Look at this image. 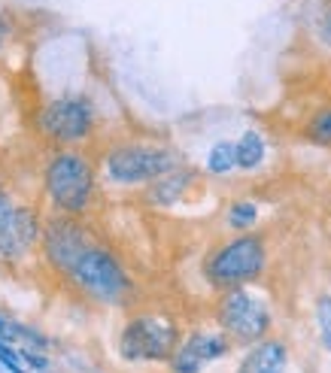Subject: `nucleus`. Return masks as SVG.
<instances>
[{"label": "nucleus", "mask_w": 331, "mask_h": 373, "mask_svg": "<svg viewBox=\"0 0 331 373\" xmlns=\"http://www.w3.org/2000/svg\"><path fill=\"white\" fill-rule=\"evenodd\" d=\"M95 173L79 152H61L46 164V195L64 213H83L92 200Z\"/></svg>", "instance_id": "nucleus-1"}, {"label": "nucleus", "mask_w": 331, "mask_h": 373, "mask_svg": "<svg viewBox=\"0 0 331 373\" xmlns=\"http://www.w3.org/2000/svg\"><path fill=\"white\" fill-rule=\"evenodd\" d=\"M70 276L76 279V286L83 288L85 295H92L100 304H119V300H125V295L131 291V282H128L125 270L119 267V261L95 243L76 261Z\"/></svg>", "instance_id": "nucleus-2"}, {"label": "nucleus", "mask_w": 331, "mask_h": 373, "mask_svg": "<svg viewBox=\"0 0 331 373\" xmlns=\"http://www.w3.org/2000/svg\"><path fill=\"white\" fill-rule=\"evenodd\" d=\"M265 270V246L258 237H237L207 261V276L219 288H237Z\"/></svg>", "instance_id": "nucleus-3"}, {"label": "nucleus", "mask_w": 331, "mask_h": 373, "mask_svg": "<svg viewBox=\"0 0 331 373\" xmlns=\"http://www.w3.org/2000/svg\"><path fill=\"white\" fill-rule=\"evenodd\" d=\"M176 158L158 146H119L107 155V173L122 185L155 183L158 176L170 173Z\"/></svg>", "instance_id": "nucleus-4"}, {"label": "nucleus", "mask_w": 331, "mask_h": 373, "mask_svg": "<svg viewBox=\"0 0 331 373\" xmlns=\"http://www.w3.org/2000/svg\"><path fill=\"white\" fill-rule=\"evenodd\" d=\"M37 125L55 143H79V140L88 137V130L95 125V109L88 104V97L67 94L46 104Z\"/></svg>", "instance_id": "nucleus-5"}, {"label": "nucleus", "mask_w": 331, "mask_h": 373, "mask_svg": "<svg viewBox=\"0 0 331 373\" xmlns=\"http://www.w3.org/2000/svg\"><path fill=\"white\" fill-rule=\"evenodd\" d=\"M219 322L234 340H262L265 331L270 328V312L265 300L249 295L243 288H228L219 300Z\"/></svg>", "instance_id": "nucleus-6"}, {"label": "nucleus", "mask_w": 331, "mask_h": 373, "mask_svg": "<svg viewBox=\"0 0 331 373\" xmlns=\"http://www.w3.org/2000/svg\"><path fill=\"white\" fill-rule=\"evenodd\" d=\"M174 343H176L174 322H167L164 316H137L122 331V355L131 361L167 358Z\"/></svg>", "instance_id": "nucleus-7"}, {"label": "nucleus", "mask_w": 331, "mask_h": 373, "mask_svg": "<svg viewBox=\"0 0 331 373\" xmlns=\"http://www.w3.org/2000/svg\"><path fill=\"white\" fill-rule=\"evenodd\" d=\"M88 246H92V240L73 221H52L46 231V255L64 274H70L76 267V261L85 255Z\"/></svg>", "instance_id": "nucleus-8"}, {"label": "nucleus", "mask_w": 331, "mask_h": 373, "mask_svg": "<svg viewBox=\"0 0 331 373\" xmlns=\"http://www.w3.org/2000/svg\"><path fill=\"white\" fill-rule=\"evenodd\" d=\"M40 221L31 209L18 207L9 213V219L0 228V258H22L28 249L37 243Z\"/></svg>", "instance_id": "nucleus-9"}, {"label": "nucleus", "mask_w": 331, "mask_h": 373, "mask_svg": "<svg viewBox=\"0 0 331 373\" xmlns=\"http://www.w3.org/2000/svg\"><path fill=\"white\" fill-rule=\"evenodd\" d=\"M225 352H228V340L222 334H192L183 343V349L176 352L174 370L176 373H198L207 361L225 355Z\"/></svg>", "instance_id": "nucleus-10"}, {"label": "nucleus", "mask_w": 331, "mask_h": 373, "mask_svg": "<svg viewBox=\"0 0 331 373\" xmlns=\"http://www.w3.org/2000/svg\"><path fill=\"white\" fill-rule=\"evenodd\" d=\"M283 367H286L283 343L267 340V343H258V346L249 352L237 373H283Z\"/></svg>", "instance_id": "nucleus-11"}, {"label": "nucleus", "mask_w": 331, "mask_h": 373, "mask_svg": "<svg viewBox=\"0 0 331 373\" xmlns=\"http://www.w3.org/2000/svg\"><path fill=\"white\" fill-rule=\"evenodd\" d=\"M188 183H192V173H188V170H170V173L155 179V185L149 188V200H152V204H174V200L186 191Z\"/></svg>", "instance_id": "nucleus-12"}, {"label": "nucleus", "mask_w": 331, "mask_h": 373, "mask_svg": "<svg viewBox=\"0 0 331 373\" xmlns=\"http://www.w3.org/2000/svg\"><path fill=\"white\" fill-rule=\"evenodd\" d=\"M262 158H265V140L258 137L255 130H246L237 143V164L243 170H253L262 164Z\"/></svg>", "instance_id": "nucleus-13"}, {"label": "nucleus", "mask_w": 331, "mask_h": 373, "mask_svg": "<svg viewBox=\"0 0 331 373\" xmlns=\"http://www.w3.org/2000/svg\"><path fill=\"white\" fill-rule=\"evenodd\" d=\"M234 164H237V143H216L210 149V158H207L210 173H228Z\"/></svg>", "instance_id": "nucleus-14"}, {"label": "nucleus", "mask_w": 331, "mask_h": 373, "mask_svg": "<svg viewBox=\"0 0 331 373\" xmlns=\"http://www.w3.org/2000/svg\"><path fill=\"white\" fill-rule=\"evenodd\" d=\"M307 137L319 146H331V109H323V113H316L313 118H310Z\"/></svg>", "instance_id": "nucleus-15"}, {"label": "nucleus", "mask_w": 331, "mask_h": 373, "mask_svg": "<svg viewBox=\"0 0 331 373\" xmlns=\"http://www.w3.org/2000/svg\"><path fill=\"white\" fill-rule=\"evenodd\" d=\"M255 216H258L255 204H249V200H240V204L231 207L228 221H231V228H253L255 225Z\"/></svg>", "instance_id": "nucleus-16"}, {"label": "nucleus", "mask_w": 331, "mask_h": 373, "mask_svg": "<svg viewBox=\"0 0 331 373\" xmlns=\"http://www.w3.org/2000/svg\"><path fill=\"white\" fill-rule=\"evenodd\" d=\"M316 322H319V334H323V343L331 349V298H319V304H316Z\"/></svg>", "instance_id": "nucleus-17"}, {"label": "nucleus", "mask_w": 331, "mask_h": 373, "mask_svg": "<svg viewBox=\"0 0 331 373\" xmlns=\"http://www.w3.org/2000/svg\"><path fill=\"white\" fill-rule=\"evenodd\" d=\"M0 361L13 370V373H22V365H18V358H16V352L9 349V346H4V340H0Z\"/></svg>", "instance_id": "nucleus-18"}, {"label": "nucleus", "mask_w": 331, "mask_h": 373, "mask_svg": "<svg viewBox=\"0 0 331 373\" xmlns=\"http://www.w3.org/2000/svg\"><path fill=\"white\" fill-rule=\"evenodd\" d=\"M9 213H13V207H9V197L0 191V228H4V221L9 219Z\"/></svg>", "instance_id": "nucleus-19"}, {"label": "nucleus", "mask_w": 331, "mask_h": 373, "mask_svg": "<svg viewBox=\"0 0 331 373\" xmlns=\"http://www.w3.org/2000/svg\"><path fill=\"white\" fill-rule=\"evenodd\" d=\"M0 334H4V340H13V337L18 334V331H16L13 325H9V322H4V319H0Z\"/></svg>", "instance_id": "nucleus-20"}, {"label": "nucleus", "mask_w": 331, "mask_h": 373, "mask_svg": "<svg viewBox=\"0 0 331 373\" xmlns=\"http://www.w3.org/2000/svg\"><path fill=\"white\" fill-rule=\"evenodd\" d=\"M6 37H9V22H6V18H4V13H0V49H4Z\"/></svg>", "instance_id": "nucleus-21"}]
</instances>
